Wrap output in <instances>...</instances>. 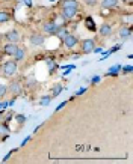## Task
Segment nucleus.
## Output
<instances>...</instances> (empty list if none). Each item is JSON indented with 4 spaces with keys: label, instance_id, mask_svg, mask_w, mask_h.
<instances>
[{
    "label": "nucleus",
    "instance_id": "12",
    "mask_svg": "<svg viewBox=\"0 0 133 164\" xmlns=\"http://www.w3.org/2000/svg\"><path fill=\"white\" fill-rule=\"evenodd\" d=\"M130 35H132V30H130L129 27H123V29L119 30V36L123 38V39H127Z\"/></svg>",
    "mask_w": 133,
    "mask_h": 164
},
{
    "label": "nucleus",
    "instance_id": "11",
    "mask_svg": "<svg viewBox=\"0 0 133 164\" xmlns=\"http://www.w3.org/2000/svg\"><path fill=\"white\" fill-rule=\"evenodd\" d=\"M9 91L12 92L14 95H18L20 92H21V86H20V83H17V81H15V83H12V84L9 86Z\"/></svg>",
    "mask_w": 133,
    "mask_h": 164
},
{
    "label": "nucleus",
    "instance_id": "31",
    "mask_svg": "<svg viewBox=\"0 0 133 164\" xmlns=\"http://www.w3.org/2000/svg\"><path fill=\"white\" fill-rule=\"evenodd\" d=\"M98 81H100V77H98V75H95L94 78H92V83H98Z\"/></svg>",
    "mask_w": 133,
    "mask_h": 164
},
{
    "label": "nucleus",
    "instance_id": "8",
    "mask_svg": "<svg viewBox=\"0 0 133 164\" xmlns=\"http://www.w3.org/2000/svg\"><path fill=\"white\" fill-rule=\"evenodd\" d=\"M118 5V0H103L101 2V6L106 8V9H111V8H115Z\"/></svg>",
    "mask_w": 133,
    "mask_h": 164
},
{
    "label": "nucleus",
    "instance_id": "5",
    "mask_svg": "<svg viewBox=\"0 0 133 164\" xmlns=\"http://www.w3.org/2000/svg\"><path fill=\"white\" fill-rule=\"evenodd\" d=\"M76 11L74 8H64V12H62V17L64 18H73L76 15Z\"/></svg>",
    "mask_w": 133,
    "mask_h": 164
},
{
    "label": "nucleus",
    "instance_id": "34",
    "mask_svg": "<svg viewBox=\"0 0 133 164\" xmlns=\"http://www.w3.org/2000/svg\"><path fill=\"white\" fill-rule=\"evenodd\" d=\"M6 106H8V102H0V110H2V109H5Z\"/></svg>",
    "mask_w": 133,
    "mask_h": 164
},
{
    "label": "nucleus",
    "instance_id": "37",
    "mask_svg": "<svg viewBox=\"0 0 133 164\" xmlns=\"http://www.w3.org/2000/svg\"><path fill=\"white\" fill-rule=\"evenodd\" d=\"M50 2H53V0H50Z\"/></svg>",
    "mask_w": 133,
    "mask_h": 164
},
{
    "label": "nucleus",
    "instance_id": "7",
    "mask_svg": "<svg viewBox=\"0 0 133 164\" xmlns=\"http://www.w3.org/2000/svg\"><path fill=\"white\" fill-rule=\"evenodd\" d=\"M30 42L33 45H44V38L41 36V35H32L30 36Z\"/></svg>",
    "mask_w": 133,
    "mask_h": 164
},
{
    "label": "nucleus",
    "instance_id": "30",
    "mask_svg": "<svg viewBox=\"0 0 133 164\" xmlns=\"http://www.w3.org/2000/svg\"><path fill=\"white\" fill-rule=\"evenodd\" d=\"M29 140H30V137H26V139H24V140L21 142V146H24L26 143H27V142H29Z\"/></svg>",
    "mask_w": 133,
    "mask_h": 164
},
{
    "label": "nucleus",
    "instance_id": "32",
    "mask_svg": "<svg viewBox=\"0 0 133 164\" xmlns=\"http://www.w3.org/2000/svg\"><path fill=\"white\" fill-rule=\"evenodd\" d=\"M85 91H86V88H82V89H79V91H77V95H82V93H83Z\"/></svg>",
    "mask_w": 133,
    "mask_h": 164
},
{
    "label": "nucleus",
    "instance_id": "29",
    "mask_svg": "<svg viewBox=\"0 0 133 164\" xmlns=\"http://www.w3.org/2000/svg\"><path fill=\"white\" fill-rule=\"evenodd\" d=\"M11 154H12V152H9V154H6V155H5V158H3L2 161H8V160H9V157H11Z\"/></svg>",
    "mask_w": 133,
    "mask_h": 164
},
{
    "label": "nucleus",
    "instance_id": "6",
    "mask_svg": "<svg viewBox=\"0 0 133 164\" xmlns=\"http://www.w3.org/2000/svg\"><path fill=\"white\" fill-rule=\"evenodd\" d=\"M3 50H5L6 54H14L17 51V45H15V42H11V44H6Z\"/></svg>",
    "mask_w": 133,
    "mask_h": 164
},
{
    "label": "nucleus",
    "instance_id": "10",
    "mask_svg": "<svg viewBox=\"0 0 133 164\" xmlns=\"http://www.w3.org/2000/svg\"><path fill=\"white\" fill-rule=\"evenodd\" d=\"M100 33H101L103 36H109V35L112 33V27H111L109 24H103L101 29H100Z\"/></svg>",
    "mask_w": 133,
    "mask_h": 164
},
{
    "label": "nucleus",
    "instance_id": "19",
    "mask_svg": "<svg viewBox=\"0 0 133 164\" xmlns=\"http://www.w3.org/2000/svg\"><path fill=\"white\" fill-rule=\"evenodd\" d=\"M56 35H57L59 38H62V39H64V38L67 36L68 33H67V32H65L64 29H61V27H59V29H57V32H56Z\"/></svg>",
    "mask_w": 133,
    "mask_h": 164
},
{
    "label": "nucleus",
    "instance_id": "20",
    "mask_svg": "<svg viewBox=\"0 0 133 164\" xmlns=\"http://www.w3.org/2000/svg\"><path fill=\"white\" fill-rule=\"evenodd\" d=\"M9 20V15L6 12H0V23H6Z\"/></svg>",
    "mask_w": 133,
    "mask_h": 164
},
{
    "label": "nucleus",
    "instance_id": "26",
    "mask_svg": "<svg viewBox=\"0 0 133 164\" xmlns=\"http://www.w3.org/2000/svg\"><path fill=\"white\" fill-rule=\"evenodd\" d=\"M85 3L89 5V6H94L95 3H97V0H85Z\"/></svg>",
    "mask_w": 133,
    "mask_h": 164
},
{
    "label": "nucleus",
    "instance_id": "9",
    "mask_svg": "<svg viewBox=\"0 0 133 164\" xmlns=\"http://www.w3.org/2000/svg\"><path fill=\"white\" fill-rule=\"evenodd\" d=\"M6 38L11 41V42H17L20 39V35L17 30H11V32H8V35H6Z\"/></svg>",
    "mask_w": 133,
    "mask_h": 164
},
{
    "label": "nucleus",
    "instance_id": "16",
    "mask_svg": "<svg viewBox=\"0 0 133 164\" xmlns=\"http://www.w3.org/2000/svg\"><path fill=\"white\" fill-rule=\"evenodd\" d=\"M52 102V96H42L41 98V106H49Z\"/></svg>",
    "mask_w": 133,
    "mask_h": 164
},
{
    "label": "nucleus",
    "instance_id": "14",
    "mask_svg": "<svg viewBox=\"0 0 133 164\" xmlns=\"http://www.w3.org/2000/svg\"><path fill=\"white\" fill-rule=\"evenodd\" d=\"M12 56L15 57V60H21V59H23V56H24V51H23L21 48H17V51H15Z\"/></svg>",
    "mask_w": 133,
    "mask_h": 164
},
{
    "label": "nucleus",
    "instance_id": "15",
    "mask_svg": "<svg viewBox=\"0 0 133 164\" xmlns=\"http://www.w3.org/2000/svg\"><path fill=\"white\" fill-rule=\"evenodd\" d=\"M62 92V86L61 84H56L55 88H53V92H52V96H57L59 93Z\"/></svg>",
    "mask_w": 133,
    "mask_h": 164
},
{
    "label": "nucleus",
    "instance_id": "2",
    "mask_svg": "<svg viewBox=\"0 0 133 164\" xmlns=\"http://www.w3.org/2000/svg\"><path fill=\"white\" fill-rule=\"evenodd\" d=\"M77 42H79V39H77L74 35H67V36L64 38V44H65L68 48H73Z\"/></svg>",
    "mask_w": 133,
    "mask_h": 164
},
{
    "label": "nucleus",
    "instance_id": "13",
    "mask_svg": "<svg viewBox=\"0 0 133 164\" xmlns=\"http://www.w3.org/2000/svg\"><path fill=\"white\" fill-rule=\"evenodd\" d=\"M64 8H74V9H77V2L76 0H67L64 3Z\"/></svg>",
    "mask_w": 133,
    "mask_h": 164
},
{
    "label": "nucleus",
    "instance_id": "21",
    "mask_svg": "<svg viewBox=\"0 0 133 164\" xmlns=\"http://www.w3.org/2000/svg\"><path fill=\"white\" fill-rule=\"evenodd\" d=\"M6 91H8V88H6L5 84H0V98H2L5 93H6Z\"/></svg>",
    "mask_w": 133,
    "mask_h": 164
},
{
    "label": "nucleus",
    "instance_id": "4",
    "mask_svg": "<svg viewBox=\"0 0 133 164\" xmlns=\"http://www.w3.org/2000/svg\"><path fill=\"white\" fill-rule=\"evenodd\" d=\"M57 29H59V27H57L53 21H52V23H47V24L44 26V30H45L47 33H50V35H56Z\"/></svg>",
    "mask_w": 133,
    "mask_h": 164
},
{
    "label": "nucleus",
    "instance_id": "1",
    "mask_svg": "<svg viewBox=\"0 0 133 164\" xmlns=\"http://www.w3.org/2000/svg\"><path fill=\"white\" fill-rule=\"evenodd\" d=\"M17 71V63L15 62H6L5 63V66H3V73L6 77H11V75H14Z\"/></svg>",
    "mask_w": 133,
    "mask_h": 164
},
{
    "label": "nucleus",
    "instance_id": "35",
    "mask_svg": "<svg viewBox=\"0 0 133 164\" xmlns=\"http://www.w3.org/2000/svg\"><path fill=\"white\" fill-rule=\"evenodd\" d=\"M127 2H129V3H132V0H127Z\"/></svg>",
    "mask_w": 133,
    "mask_h": 164
},
{
    "label": "nucleus",
    "instance_id": "18",
    "mask_svg": "<svg viewBox=\"0 0 133 164\" xmlns=\"http://www.w3.org/2000/svg\"><path fill=\"white\" fill-rule=\"evenodd\" d=\"M116 50H119V45H115L114 48H111V50H109V51H106V53H104V54H103V59H104V57H108V56H109V54H112V53H115V51H116Z\"/></svg>",
    "mask_w": 133,
    "mask_h": 164
},
{
    "label": "nucleus",
    "instance_id": "25",
    "mask_svg": "<svg viewBox=\"0 0 133 164\" xmlns=\"http://www.w3.org/2000/svg\"><path fill=\"white\" fill-rule=\"evenodd\" d=\"M86 23H88V26H89V29H91V30H94L95 27H94V23H92V21H91V20L88 18L86 20Z\"/></svg>",
    "mask_w": 133,
    "mask_h": 164
},
{
    "label": "nucleus",
    "instance_id": "24",
    "mask_svg": "<svg viewBox=\"0 0 133 164\" xmlns=\"http://www.w3.org/2000/svg\"><path fill=\"white\" fill-rule=\"evenodd\" d=\"M65 106H67V101H64V102H61V104H59V106H57V107H56V110H55V111H59V110H61V109H64Z\"/></svg>",
    "mask_w": 133,
    "mask_h": 164
},
{
    "label": "nucleus",
    "instance_id": "36",
    "mask_svg": "<svg viewBox=\"0 0 133 164\" xmlns=\"http://www.w3.org/2000/svg\"><path fill=\"white\" fill-rule=\"evenodd\" d=\"M0 74H2V69H0Z\"/></svg>",
    "mask_w": 133,
    "mask_h": 164
},
{
    "label": "nucleus",
    "instance_id": "3",
    "mask_svg": "<svg viewBox=\"0 0 133 164\" xmlns=\"http://www.w3.org/2000/svg\"><path fill=\"white\" fill-rule=\"evenodd\" d=\"M82 47H83V51L86 53H91L94 50V39H85L82 42Z\"/></svg>",
    "mask_w": 133,
    "mask_h": 164
},
{
    "label": "nucleus",
    "instance_id": "22",
    "mask_svg": "<svg viewBox=\"0 0 133 164\" xmlns=\"http://www.w3.org/2000/svg\"><path fill=\"white\" fill-rule=\"evenodd\" d=\"M0 132H2V134H8V132H9V129L5 127V125H0Z\"/></svg>",
    "mask_w": 133,
    "mask_h": 164
},
{
    "label": "nucleus",
    "instance_id": "33",
    "mask_svg": "<svg viewBox=\"0 0 133 164\" xmlns=\"http://www.w3.org/2000/svg\"><path fill=\"white\" fill-rule=\"evenodd\" d=\"M17 121L18 122H24V116H17Z\"/></svg>",
    "mask_w": 133,
    "mask_h": 164
},
{
    "label": "nucleus",
    "instance_id": "27",
    "mask_svg": "<svg viewBox=\"0 0 133 164\" xmlns=\"http://www.w3.org/2000/svg\"><path fill=\"white\" fill-rule=\"evenodd\" d=\"M92 53H97V54H98V53H103V48H101V47H98V48H95V47H94V50H92Z\"/></svg>",
    "mask_w": 133,
    "mask_h": 164
},
{
    "label": "nucleus",
    "instance_id": "28",
    "mask_svg": "<svg viewBox=\"0 0 133 164\" xmlns=\"http://www.w3.org/2000/svg\"><path fill=\"white\" fill-rule=\"evenodd\" d=\"M47 63H49V69H53V68H55V63H53L52 60H50V62H47Z\"/></svg>",
    "mask_w": 133,
    "mask_h": 164
},
{
    "label": "nucleus",
    "instance_id": "23",
    "mask_svg": "<svg viewBox=\"0 0 133 164\" xmlns=\"http://www.w3.org/2000/svg\"><path fill=\"white\" fill-rule=\"evenodd\" d=\"M123 73L130 74V73H132V66H130V65H129V66H124V68H123Z\"/></svg>",
    "mask_w": 133,
    "mask_h": 164
},
{
    "label": "nucleus",
    "instance_id": "17",
    "mask_svg": "<svg viewBox=\"0 0 133 164\" xmlns=\"http://www.w3.org/2000/svg\"><path fill=\"white\" fill-rule=\"evenodd\" d=\"M119 69H121V66H119V65H115V66H112V68H109V71H108V73L112 74V75H115V74L118 73Z\"/></svg>",
    "mask_w": 133,
    "mask_h": 164
}]
</instances>
